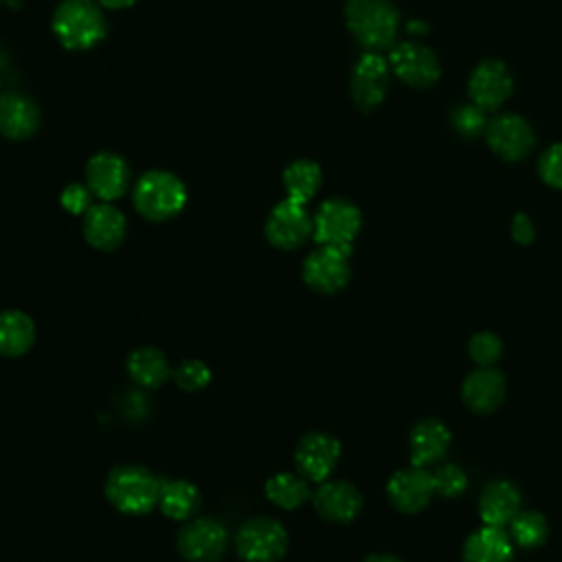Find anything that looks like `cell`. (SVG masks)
<instances>
[{"label":"cell","mask_w":562,"mask_h":562,"mask_svg":"<svg viewBox=\"0 0 562 562\" xmlns=\"http://www.w3.org/2000/svg\"><path fill=\"white\" fill-rule=\"evenodd\" d=\"M158 494L160 481L143 465H116L105 479V498L121 514H149L158 505Z\"/></svg>","instance_id":"1"},{"label":"cell","mask_w":562,"mask_h":562,"mask_svg":"<svg viewBox=\"0 0 562 562\" xmlns=\"http://www.w3.org/2000/svg\"><path fill=\"white\" fill-rule=\"evenodd\" d=\"M345 20L351 35L373 53L389 48L400 26V13L389 0H347Z\"/></svg>","instance_id":"2"},{"label":"cell","mask_w":562,"mask_h":562,"mask_svg":"<svg viewBox=\"0 0 562 562\" xmlns=\"http://www.w3.org/2000/svg\"><path fill=\"white\" fill-rule=\"evenodd\" d=\"M53 31L66 48L86 50L103 40L108 26L94 0H64L53 13Z\"/></svg>","instance_id":"3"},{"label":"cell","mask_w":562,"mask_h":562,"mask_svg":"<svg viewBox=\"0 0 562 562\" xmlns=\"http://www.w3.org/2000/svg\"><path fill=\"white\" fill-rule=\"evenodd\" d=\"M184 202L187 189L169 171H147L134 184V206L151 222H162L178 215L184 209Z\"/></svg>","instance_id":"4"},{"label":"cell","mask_w":562,"mask_h":562,"mask_svg":"<svg viewBox=\"0 0 562 562\" xmlns=\"http://www.w3.org/2000/svg\"><path fill=\"white\" fill-rule=\"evenodd\" d=\"M235 547L244 562H277L288 549V531L274 518L255 516L239 527Z\"/></svg>","instance_id":"5"},{"label":"cell","mask_w":562,"mask_h":562,"mask_svg":"<svg viewBox=\"0 0 562 562\" xmlns=\"http://www.w3.org/2000/svg\"><path fill=\"white\" fill-rule=\"evenodd\" d=\"M312 235L321 246H336L349 248L360 231V211L340 198L327 200L318 206L316 215L312 217Z\"/></svg>","instance_id":"6"},{"label":"cell","mask_w":562,"mask_h":562,"mask_svg":"<svg viewBox=\"0 0 562 562\" xmlns=\"http://www.w3.org/2000/svg\"><path fill=\"white\" fill-rule=\"evenodd\" d=\"M226 544L228 533L213 518H189L178 531V551L187 562H220Z\"/></svg>","instance_id":"7"},{"label":"cell","mask_w":562,"mask_h":562,"mask_svg":"<svg viewBox=\"0 0 562 562\" xmlns=\"http://www.w3.org/2000/svg\"><path fill=\"white\" fill-rule=\"evenodd\" d=\"M349 248L321 246L310 252L303 261V281L323 294H334L342 290L349 281Z\"/></svg>","instance_id":"8"},{"label":"cell","mask_w":562,"mask_h":562,"mask_svg":"<svg viewBox=\"0 0 562 562\" xmlns=\"http://www.w3.org/2000/svg\"><path fill=\"white\" fill-rule=\"evenodd\" d=\"M312 226L314 222L305 204L285 198L266 220V239L281 250H294L312 235Z\"/></svg>","instance_id":"9"},{"label":"cell","mask_w":562,"mask_h":562,"mask_svg":"<svg viewBox=\"0 0 562 562\" xmlns=\"http://www.w3.org/2000/svg\"><path fill=\"white\" fill-rule=\"evenodd\" d=\"M389 66L411 88H428L439 79V61L435 53L417 42H402L391 48Z\"/></svg>","instance_id":"10"},{"label":"cell","mask_w":562,"mask_h":562,"mask_svg":"<svg viewBox=\"0 0 562 562\" xmlns=\"http://www.w3.org/2000/svg\"><path fill=\"white\" fill-rule=\"evenodd\" d=\"M389 61L373 50L364 53L356 61L351 72V99L360 110L369 112L384 101L389 90Z\"/></svg>","instance_id":"11"},{"label":"cell","mask_w":562,"mask_h":562,"mask_svg":"<svg viewBox=\"0 0 562 562\" xmlns=\"http://www.w3.org/2000/svg\"><path fill=\"white\" fill-rule=\"evenodd\" d=\"M340 457V443L327 432H307L301 437L294 450V463L303 479L312 483H323L336 468Z\"/></svg>","instance_id":"12"},{"label":"cell","mask_w":562,"mask_h":562,"mask_svg":"<svg viewBox=\"0 0 562 562\" xmlns=\"http://www.w3.org/2000/svg\"><path fill=\"white\" fill-rule=\"evenodd\" d=\"M485 140L496 156H501L503 160L516 162L531 151L536 143V134L522 116L501 114L487 123Z\"/></svg>","instance_id":"13"},{"label":"cell","mask_w":562,"mask_h":562,"mask_svg":"<svg viewBox=\"0 0 562 562\" xmlns=\"http://www.w3.org/2000/svg\"><path fill=\"white\" fill-rule=\"evenodd\" d=\"M514 79L509 68L498 59H485L481 61L468 81V94L472 103L481 105L483 110H496L505 103V99L512 94Z\"/></svg>","instance_id":"14"},{"label":"cell","mask_w":562,"mask_h":562,"mask_svg":"<svg viewBox=\"0 0 562 562\" xmlns=\"http://www.w3.org/2000/svg\"><path fill=\"white\" fill-rule=\"evenodd\" d=\"M86 182L92 195L101 198L103 202H112L127 191L130 167L121 156L112 151H99L86 165Z\"/></svg>","instance_id":"15"},{"label":"cell","mask_w":562,"mask_h":562,"mask_svg":"<svg viewBox=\"0 0 562 562\" xmlns=\"http://www.w3.org/2000/svg\"><path fill=\"white\" fill-rule=\"evenodd\" d=\"M386 494L395 509L404 514H415L424 509L430 496L435 494L432 474L426 468H415V465L408 470H400L391 476L386 485Z\"/></svg>","instance_id":"16"},{"label":"cell","mask_w":562,"mask_h":562,"mask_svg":"<svg viewBox=\"0 0 562 562\" xmlns=\"http://www.w3.org/2000/svg\"><path fill=\"white\" fill-rule=\"evenodd\" d=\"M314 509L331 522H351L362 509L360 492L347 481H323L312 494Z\"/></svg>","instance_id":"17"},{"label":"cell","mask_w":562,"mask_h":562,"mask_svg":"<svg viewBox=\"0 0 562 562\" xmlns=\"http://www.w3.org/2000/svg\"><path fill=\"white\" fill-rule=\"evenodd\" d=\"M125 217L108 202L92 204L83 213V237L97 250H114L125 237Z\"/></svg>","instance_id":"18"},{"label":"cell","mask_w":562,"mask_h":562,"mask_svg":"<svg viewBox=\"0 0 562 562\" xmlns=\"http://www.w3.org/2000/svg\"><path fill=\"white\" fill-rule=\"evenodd\" d=\"M461 397L474 413H492L505 397V378L494 367H479L472 371L463 386Z\"/></svg>","instance_id":"19"},{"label":"cell","mask_w":562,"mask_h":562,"mask_svg":"<svg viewBox=\"0 0 562 562\" xmlns=\"http://www.w3.org/2000/svg\"><path fill=\"white\" fill-rule=\"evenodd\" d=\"M40 110L33 99L15 92L0 94V134L11 140H24L35 134Z\"/></svg>","instance_id":"20"},{"label":"cell","mask_w":562,"mask_h":562,"mask_svg":"<svg viewBox=\"0 0 562 562\" xmlns=\"http://www.w3.org/2000/svg\"><path fill=\"white\" fill-rule=\"evenodd\" d=\"M520 512V494L509 481H492L479 498V514L490 527H505Z\"/></svg>","instance_id":"21"},{"label":"cell","mask_w":562,"mask_h":562,"mask_svg":"<svg viewBox=\"0 0 562 562\" xmlns=\"http://www.w3.org/2000/svg\"><path fill=\"white\" fill-rule=\"evenodd\" d=\"M450 443V432L439 419H422L413 426L408 446H411V463L415 468H426L439 461Z\"/></svg>","instance_id":"22"},{"label":"cell","mask_w":562,"mask_h":562,"mask_svg":"<svg viewBox=\"0 0 562 562\" xmlns=\"http://www.w3.org/2000/svg\"><path fill=\"white\" fill-rule=\"evenodd\" d=\"M512 542L503 527H490L468 536L463 544V562H509Z\"/></svg>","instance_id":"23"},{"label":"cell","mask_w":562,"mask_h":562,"mask_svg":"<svg viewBox=\"0 0 562 562\" xmlns=\"http://www.w3.org/2000/svg\"><path fill=\"white\" fill-rule=\"evenodd\" d=\"M35 342L33 318L20 310L0 312V356L18 358Z\"/></svg>","instance_id":"24"},{"label":"cell","mask_w":562,"mask_h":562,"mask_svg":"<svg viewBox=\"0 0 562 562\" xmlns=\"http://www.w3.org/2000/svg\"><path fill=\"white\" fill-rule=\"evenodd\" d=\"M127 373L130 378L147 389H156L171 378V369L167 356L156 347H138L127 356Z\"/></svg>","instance_id":"25"},{"label":"cell","mask_w":562,"mask_h":562,"mask_svg":"<svg viewBox=\"0 0 562 562\" xmlns=\"http://www.w3.org/2000/svg\"><path fill=\"white\" fill-rule=\"evenodd\" d=\"M158 507L167 518L189 520L200 507V492L193 483L184 479L160 481Z\"/></svg>","instance_id":"26"},{"label":"cell","mask_w":562,"mask_h":562,"mask_svg":"<svg viewBox=\"0 0 562 562\" xmlns=\"http://www.w3.org/2000/svg\"><path fill=\"white\" fill-rule=\"evenodd\" d=\"M266 496L281 509H296L312 496V492L307 479L301 474L279 472L266 481Z\"/></svg>","instance_id":"27"},{"label":"cell","mask_w":562,"mask_h":562,"mask_svg":"<svg viewBox=\"0 0 562 562\" xmlns=\"http://www.w3.org/2000/svg\"><path fill=\"white\" fill-rule=\"evenodd\" d=\"M283 187L290 200L305 204L321 187V167L312 160H294L283 171Z\"/></svg>","instance_id":"28"},{"label":"cell","mask_w":562,"mask_h":562,"mask_svg":"<svg viewBox=\"0 0 562 562\" xmlns=\"http://www.w3.org/2000/svg\"><path fill=\"white\" fill-rule=\"evenodd\" d=\"M509 533L520 547H538L547 540L549 527L538 512H518L509 522Z\"/></svg>","instance_id":"29"},{"label":"cell","mask_w":562,"mask_h":562,"mask_svg":"<svg viewBox=\"0 0 562 562\" xmlns=\"http://www.w3.org/2000/svg\"><path fill=\"white\" fill-rule=\"evenodd\" d=\"M450 123L452 130L463 136V138H476L481 134H485L487 130V119H485V110L476 103H461L450 112Z\"/></svg>","instance_id":"30"},{"label":"cell","mask_w":562,"mask_h":562,"mask_svg":"<svg viewBox=\"0 0 562 562\" xmlns=\"http://www.w3.org/2000/svg\"><path fill=\"white\" fill-rule=\"evenodd\" d=\"M171 380L176 382L178 389H182L187 393H195L211 382V369L202 360L189 358V360H182L171 371Z\"/></svg>","instance_id":"31"},{"label":"cell","mask_w":562,"mask_h":562,"mask_svg":"<svg viewBox=\"0 0 562 562\" xmlns=\"http://www.w3.org/2000/svg\"><path fill=\"white\" fill-rule=\"evenodd\" d=\"M468 353L479 367H492L503 353V342L498 340V336L490 331H481L470 338Z\"/></svg>","instance_id":"32"},{"label":"cell","mask_w":562,"mask_h":562,"mask_svg":"<svg viewBox=\"0 0 562 562\" xmlns=\"http://www.w3.org/2000/svg\"><path fill=\"white\" fill-rule=\"evenodd\" d=\"M432 474V485H435V494L443 496V498H450V496H457L465 490L468 485V479L463 474L461 468L452 465V463H443L439 465Z\"/></svg>","instance_id":"33"},{"label":"cell","mask_w":562,"mask_h":562,"mask_svg":"<svg viewBox=\"0 0 562 562\" xmlns=\"http://www.w3.org/2000/svg\"><path fill=\"white\" fill-rule=\"evenodd\" d=\"M538 173L540 178L555 189H562V143L551 145L538 162Z\"/></svg>","instance_id":"34"},{"label":"cell","mask_w":562,"mask_h":562,"mask_svg":"<svg viewBox=\"0 0 562 562\" xmlns=\"http://www.w3.org/2000/svg\"><path fill=\"white\" fill-rule=\"evenodd\" d=\"M90 195L92 191L79 182H72L68 184L64 191H61V206L72 213V215H79V213H86L92 204H90Z\"/></svg>","instance_id":"35"},{"label":"cell","mask_w":562,"mask_h":562,"mask_svg":"<svg viewBox=\"0 0 562 562\" xmlns=\"http://www.w3.org/2000/svg\"><path fill=\"white\" fill-rule=\"evenodd\" d=\"M512 237L518 244H529L533 239V224L525 213H518L512 222Z\"/></svg>","instance_id":"36"},{"label":"cell","mask_w":562,"mask_h":562,"mask_svg":"<svg viewBox=\"0 0 562 562\" xmlns=\"http://www.w3.org/2000/svg\"><path fill=\"white\" fill-rule=\"evenodd\" d=\"M136 0H99V4L108 7V9H125L130 4H134Z\"/></svg>","instance_id":"37"},{"label":"cell","mask_w":562,"mask_h":562,"mask_svg":"<svg viewBox=\"0 0 562 562\" xmlns=\"http://www.w3.org/2000/svg\"><path fill=\"white\" fill-rule=\"evenodd\" d=\"M362 562H402V560H397L395 555H389V553H373V555H367Z\"/></svg>","instance_id":"38"}]
</instances>
